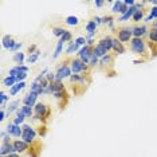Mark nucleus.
Returning <instances> with one entry per match:
<instances>
[{
	"label": "nucleus",
	"instance_id": "39448f33",
	"mask_svg": "<svg viewBox=\"0 0 157 157\" xmlns=\"http://www.w3.org/2000/svg\"><path fill=\"white\" fill-rule=\"evenodd\" d=\"M117 38H118V41L121 42L122 44L130 43V41L133 39V30H132V27L124 26V27L117 28Z\"/></svg>",
	"mask_w": 157,
	"mask_h": 157
},
{
	"label": "nucleus",
	"instance_id": "a19ab883",
	"mask_svg": "<svg viewBox=\"0 0 157 157\" xmlns=\"http://www.w3.org/2000/svg\"><path fill=\"white\" fill-rule=\"evenodd\" d=\"M102 22H104V24H110L112 22H116V19L113 18V15H105L102 16Z\"/></svg>",
	"mask_w": 157,
	"mask_h": 157
},
{
	"label": "nucleus",
	"instance_id": "a878e982",
	"mask_svg": "<svg viewBox=\"0 0 157 157\" xmlns=\"http://www.w3.org/2000/svg\"><path fill=\"white\" fill-rule=\"evenodd\" d=\"M79 46L75 43V42H70L66 48V55H73V54H77L79 51Z\"/></svg>",
	"mask_w": 157,
	"mask_h": 157
},
{
	"label": "nucleus",
	"instance_id": "7ed1b4c3",
	"mask_svg": "<svg viewBox=\"0 0 157 157\" xmlns=\"http://www.w3.org/2000/svg\"><path fill=\"white\" fill-rule=\"evenodd\" d=\"M70 67H71V71H73V74H85V75H87V74L90 73V70H91L89 65L83 63V62H82L79 58L71 59Z\"/></svg>",
	"mask_w": 157,
	"mask_h": 157
},
{
	"label": "nucleus",
	"instance_id": "c756f323",
	"mask_svg": "<svg viewBox=\"0 0 157 157\" xmlns=\"http://www.w3.org/2000/svg\"><path fill=\"white\" fill-rule=\"evenodd\" d=\"M41 54H42V51H41V50H36L34 54H31V55H28V56H27V61H26V63H31V65L36 63V61L39 59Z\"/></svg>",
	"mask_w": 157,
	"mask_h": 157
},
{
	"label": "nucleus",
	"instance_id": "8fccbe9b",
	"mask_svg": "<svg viewBox=\"0 0 157 157\" xmlns=\"http://www.w3.org/2000/svg\"><path fill=\"white\" fill-rule=\"evenodd\" d=\"M22 46H23L22 42H18V43H16V46H15V47H14V50L11 51V53H14V54H15V53H18V51H20Z\"/></svg>",
	"mask_w": 157,
	"mask_h": 157
},
{
	"label": "nucleus",
	"instance_id": "f8f14e48",
	"mask_svg": "<svg viewBox=\"0 0 157 157\" xmlns=\"http://www.w3.org/2000/svg\"><path fill=\"white\" fill-rule=\"evenodd\" d=\"M97 43L101 44V46H104V47L106 48L109 53H110V51H113V36H110V35L102 36L101 39H98V41H97Z\"/></svg>",
	"mask_w": 157,
	"mask_h": 157
},
{
	"label": "nucleus",
	"instance_id": "2eb2a0df",
	"mask_svg": "<svg viewBox=\"0 0 157 157\" xmlns=\"http://www.w3.org/2000/svg\"><path fill=\"white\" fill-rule=\"evenodd\" d=\"M68 79H70V82L74 85H82V86H85V85L87 83L86 75H85V74H71V77Z\"/></svg>",
	"mask_w": 157,
	"mask_h": 157
},
{
	"label": "nucleus",
	"instance_id": "4468645a",
	"mask_svg": "<svg viewBox=\"0 0 157 157\" xmlns=\"http://www.w3.org/2000/svg\"><path fill=\"white\" fill-rule=\"evenodd\" d=\"M138 10V8L136 7V4L133 5V7H129V10H128V12L125 14V15H121L118 19H117L116 22H118V23H125V22H128V20H132V18H133V15L136 14V11Z\"/></svg>",
	"mask_w": 157,
	"mask_h": 157
},
{
	"label": "nucleus",
	"instance_id": "7c9ffc66",
	"mask_svg": "<svg viewBox=\"0 0 157 157\" xmlns=\"http://www.w3.org/2000/svg\"><path fill=\"white\" fill-rule=\"evenodd\" d=\"M8 98H10V95L8 94H5L3 90H0V110H5V104H7Z\"/></svg>",
	"mask_w": 157,
	"mask_h": 157
},
{
	"label": "nucleus",
	"instance_id": "2f4dec72",
	"mask_svg": "<svg viewBox=\"0 0 157 157\" xmlns=\"http://www.w3.org/2000/svg\"><path fill=\"white\" fill-rule=\"evenodd\" d=\"M122 7H124V0H116L112 7V14H121Z\"/></svg>",
	"mask_w": 157,
	"mask_h": 157
},
{
	"label": "nucleus",
	"instance_id": "4be33fe9",
	"mask_svg": "<svg viewBox=\"0 0 157 157\" xmlns=\"http://www.w3.org/2000/svg\"><path fill=\"white\" fill-rule=\"evenodd\" d=\"M28 91H31V93H35V94H38V95H43V94H44V89H43V87H42L36 81L31 82L30 90H28Z\"/></svg>",
	"mask_w": 157,
	"mask_h": 157
},
{
	"label": "nucleus",
	"instance_id": "f704fd0d",
	"mask_svg": "<svg viewBox=\"0 0 157 157\" xmlns=\"http://www.w3.org/2000/svg\"><path fill=\"white\" fill-rule=\"evenodd\" d=\"M22 110L26 114V117L27 118H32L34 117V107H31V106H27V105H22Z\"/></svg>",
	"mask_w": 157,
	"mask_h": 157
},
{
	"label": "nucleus",
	"instance_id": "13d9d810",
	"mask_svg": "<svg viewBox=\"0 0 157 157\" xmlns=\"http://www.w3.org/2000/svg\"><path fill=\"white\" fill-rule=\"evenodd\" d=\"M7 157H20V155H19V153H11V155H8Z\"/></svg>",
	"mask_w": 157,
	"mask_h": 157
},
{
	"label": "nucleus",
	"instance_id": "5701e85b",
	"mask_svg": "<svg viewBox=\"0 0 157 157\" xmlns=\"http://www.w3.org/2000/svg\"><path fill=\"white\" fill-rule=\"evenodd\" d=\"M93 53L95 54V55L98 56L99 59H101L102 56H105V55H106V54H109V51H107L106 48L104 47V46H101V44H98V43H97L95 46H94V48H93Z\"/></svg>",
	"mask_w": 157,
	"mask_h": 157
},
{
	"label": "nucleus",
	"instance_id": "f257e3e1",
	"mask_svg": "<svg viewBox=\"0 0 157 157\" xmlns=\"http://www.w3.org/2000/svg\"><path fill=\"white\" fill-rule=\"evenodd\" d=\"M129 48L134 55H140V56L146 55V42L141 38H133L129 43Z\"/></svg>",
	"mask_w": 157,
	"mask_h": 157
},
{
	"label": "nucleus",
	"instance_id": "79ce46f5",
	"mask_svg": "<svg viewBox=\"0 0 157 157\" xmlns=\"http://www.w3.org/2000/svg\"><path fill=\"white\" fill-rule=\"evenodd\" d=\"M18 74H19V68H18V66L11 67L10 71H8V75H10V77H14V78H16V77H18Z\"/></svg>",
	"mask_w": 157,
	"mask_h": 157
},
{
	"label": "nucleus",
	"instance_id": "052dcab7",
	"mask_svg": "<svg viewBox=\"0 0 157 157\" xmlns=\"http://www.w3.org/2000/svg\"><path fill=\"white\" fill-rule=\"evenodd\" d=\"M0 157H7V156H0Z\"/></svg>",
	"mask_w": 157,
	"mask_h": 157
},
{
	"label": "nucleus",
	"instance_id": "49530a36",
	"mask_svg": "<svg viewBox=\"0 0 157 157\" xmlns=\"http://www.w3.org/2000/svg\"><path fill=\"white\" fill-rule=\"evenodd\" d=\"M36 50H38V48H36V46H35V44H30V46H28V50H27L28 55H31V54H34Z\"/></svg>",
	"mask_w": 157,
	"mask_h": 157
},
{
	"label": "nucleus",
	"instance_id": "864d4df0",
	"mask_svg": "<svg viewBox=\"0 0 157 157\" xmlns=\"http://www.w3.org/2000/svg\"><path fill=\"white\" fill-rule=\"evenodd\" d=\"M150 15H152L153 18L157 20V7H152V8H150Z\"/></svg>",
	"mask_w": 157,
	"mask_h": 157
},
{
	"label": "nucleus",
	"instance_id": "412c9836",
	"mask_svg": "<svg viewBox=\"0 0 157 157\" xmlns=\"http://www.w3.org/2000/svg\"><path fill=\"white\" fill-rule=\"evenodd\" d=\"M113 59H114V56L112 55V54H110V53L106 54L105 56H102V58L99 59V66H101L102 68H105V67L107 68L110 65L113 63Z\"/></svg>",
	"mask_w": 157,
	"mask_h": 157
},
{
	"label": "nucleus",
	"instance_id": "ea45409f",
	"mask_svg": "<svg viewBox=\"0 0 157 157\" xmlns=\"http://www.w3.org/2000/svg\"><path fill=\"white\" fill-rule=\"evenodd\" d=\"M74 42H75L79 47H83V46H86V36H78Z\"/></svg>",
	"mask_w": 157,
	"mask_h": 157
},
{
	"label": "nucleus",
	"instance_id": "dca6fc26",
	"mask_svg": "<svg viewBox=\"0 0 157 157\" xmlns=\"http://www.w3.org/2000/svg\"><path fill=\"white\" fill-rule=\"evenodd\" d=\"M113 51L116 55H122V54L126 53L125 44H122L121 42L118 41V38H113Z\"/></svg>",
	"mask_w": 157,
	"mask_h": 157
},
{
	"label": "nucleus",
	"instance_id": "a211bd4d",
	"mask_svg": "<svg viewBox=\"0 0 157 157\" xmlns=\"http://www.w3.org/2000/svg\"><path fill=\"white\" fill-rule=\"evenodd\" d=\"M12 61L15 62L18 66H23V65L26 63V61H27V58H26V54L23 53V51H18V53H15L12 55Z\"/></svg>",
	"mask_w": 157,
	"mask_h": 157
},
{
	"label": "nucleus",
	"instance_id": "3c124183",
	"mask_svg": "<svg viewBox=\"0 0 157 157\" xmlns=\"http://www.w3.org/2000/svg\"><path fill=\"white\" fill-rule=\"evenodd\" d=\"M86 44L87 46H90V47H94L97 43H95V39L94 38H91V39H86Z\"/></svg>",
	"mask_w": 157,
	"mask_h": 157
},
{
	"label": "nucleus",
	"instance_id": "37998d69",
	"mask_svg": "<svg viewBox=\"0 0 157 157\" xmlns=\"http://www.w3.org/2000/svg\"><path fill=\"white\" fill-rule=\"evenodd\" d=\"M28 77V73H19L18 74V77H16V81L18 82H23V81H26V78Z\"/></svg>",
	"mask_w": 157,
	"mask_h": 157
},
{
	"label": "nucleus",
	"instance_id": "6ab92c4d",
	"mask_svg": "<svg viewBox=\"0 0 157 157\" xmlns=\"http://www.w3.org/2000/svg\"><path fill=\"white\" fill-rule=\"evenodd\" d=\"M26 86H27L26 81H23V82H18V83L15 85V86H12V87L10 89V93H8V95H10V97H15V95H18L19 91L23 90Z\"/></svg>",
	"mask_w": 157,
	"mask_h": 157
},
{
	"label": "nucleus",
	"instance_id": "c85d7f7f",
	"mask_svg": "<svg viewBox=\"0 0 157 157\" xmlns=\"http://www.w3.org/2000/svg\"><path fill=\"white\" fill-rule=\"evenodd\" d=\"M63 42L59 39L58 42H56V46H55V51H54V54H53V59H56L59 55H61L62 53H63Z\"/></svg>",
	"mask_w": 157,
	"mask_h": 157
},
{
	"label": "nucleus",
	"instance_id": "58836bf2",
	"mask_svg": "<svg viewBox=\"0 0 157 157\" xmlns=\"http://www.w3.org/2000/svg\"><path fill=\"white\" fill-rule=\"evenodd\" d=\"M66 90L65 91H59V93H55V94H53V97L56 99V101H63V98H66Z\"/></svg>",
	"mask_w": 157,
	"mask_h": 157
},
{
	"label": "nucleus",
	"instance_id": "bf43d9fd",
	"mask_svg": "<svg viewBox=\"0 0 157 157\" xmlns=\"http://www.w3.org/2000/svg\"><path fill=\"white\" fill-rule=\"evenodd\" d=\"M152 27H153V28H156V30H157V20H155V22H153Z\"/></svg>",
	"mask_w": 157,
	"mask_h": 157
},
{
	"label": "nucleus",
	"instance_id": "ddd939ff",
	"mask_svg": "<svg viewBox=\"0 0 157 157\" xmlns=\"http://www.w3.org/2000/svg\"><path fill=\"white\" fill-rule=\"evenodd\" d=\"M48 89H50V93H51V95H53V94L59 93V91H65V90H66V86H65L63 82L54 81V82H50Z\"/></svg>",
	"mask_w": 157,
	"mask_h": 157
},
{
	"label": "nucleus",
	"instance_id": "4d7b16f0",
	"mask_svg": "<svg viewBox=\"0 0 157 157\" xmlns=\"http://www.w3.org/2000/svg\"><path fill=\"white\" fill-rule=\"evenodd\" d=\"M8 136V133L7 132H5V130H2V132H0V138H4V137H7Z\"/></svg>",
	"mask_w": 157,
	"mask_h": 157
},
{
	"label": "nucleus",
	"instance_id": "72a5a7b5",
	"mask_svg": "<svg viewBox=\"0 0 157 157\" xmlns=\"http://www.w3.org/2000/svg\"><path fill=\"white\" fill-rule=\"evenodd\" d=\"M148 38H149V41L152 42V43L157 44V30L153 27L149 28V31H148Z\"/></svg>",
	"mask_w": 157,
	"mask_h": 157
},
{
	"label": "nucleus",
	"instance_id": "cd10ccee",
	"mask_svg": "<svg viewBox=\"0 0 157 157\" xmlns=\"http://www.w3.org/2000/svg\"><path fill=\"white\" fill-rule=\"evenodd\" d=\"M97 28H98V24H97L94 20H89L85 26V31L86 34H91V32H97Z\"/></svg>",
	"mask_w": 157,
	"mask_h": 157
},
{
	"label": "nucleus",
	"instance_id": "5fc2aeb1",
	"mask_svg": "<svg viewBox=\"0 0 157 157\" xmlns=\"http://www.w3.org/2000/svg\"><path fill=\"white\" fill-rule=\"evenodd\" d=\"M124 4L128 5V7H133V5L136 4L134 0H124Z\"/></svg>",
	"mask_w": 157,
	"mask_h": 157
},
{
	"label": "nucleus",
	"instance_id": "393cba45",
	"mask_svg": "<svg viewBox=\"0 0 157 157\" xmlns=\"http://www.w3.org/2000/svg\"><path fill=\"white\" fill-rule=\"evenodd\" d=\"M16 83H18V81H16V78H14V77L7 75L5 78H3V86H4V87H8V89H11V87L15 86Z\"/></svg>",
	"mask_w": 157,
	"mask_h": 157
},
{
	"label": "nucleus",
	"instance_id": "f03ea898",
	"mask_svg": "<svg viewBox=\"0 0 157 157\" xmlns=\"http://www.w3.org/2000/svg\"><path fill=\"white\" fill-rule=\"evenodd\" d=\"M22 129H23V134H22L20 140L27 142L28 145L35 144V138H36V136H38V130L34 129L32 125H30V124H23Z\"/></svg>",
	"mask_w": 157,
	"mask_h": 157
},
{
	"label": "nucleus",
	"instance_id": "aec40b11",
	"mask_svg": "<svg viewBox=\"0 0 157 157\" xmlns=\"http://www.w3.org/2000/svg\"><path fill=\"white\" fill-rule=\"evenodd\" d=\"M20 107V99H15V101H12V102H10V105L7 106V117H10L11 114H14V113H16V110Z\"/></svg>",
	"mask_w": 157,
	"mask_h": 157
},
{
	"label": "nucleus",
	"instance_id": "423d86ee",
	"mask_svg": "<svg viewBox=\"0 0 157 157\" xmlns=\"http://www.w3.org/2000/svg\"><path fill=\"white\" fill-rule=\"evenodd\" d=\"M71 74H73V71H71V67L68 66L67 62H65V63L59 65L58 68H56V71H55V81L63 82L65 79L70 78Z\"/></svg>",
	"mask_w": 157,
	"mask_h": 157
},
{
	"label": "nucleus",
	"instance_id": "6e6552de",
	"mask_svg": "<svg viewBox=\"0 0 157 157\" xmlns=\"http://www.w3.org/2000/svg\"><path fill=\"white\" fill-rule=\"evenodd\" d=\"M38 97H39L38 94L28 91V93L26 94L24 97H23V99H22V105H27V106L34 107L36 104H38Z\"/></svg>",
	"mask_w": 157,
	"mask_h": 157
},
{
	"label": "nucleus",
	"instance_id": "9d476101",
	"mask_svg": "<svg viewBox=\"0 0 157 157\" xmlns=\"http://www.w3.org/2000/svg\"><path fill=\"white\" fill-rule=\"evenodd\" d=\"M12 144H14V146H15V150H16V153H19V155H22V153H24V152H27L28 149H30V146L31 145H28L27 142H24L23 140H14L12 141Z\"/></svg>",
	"mask_w": 157,
	"mask_h": 157
},
{
	"label": "nucleus",
	"instance_id": "b1692460",
	"mask_svg": "<svg viewBox=\"0 0 157 157\" xmlns=\"http://www.w3.org/2000/svg\"><path fill=\"white\" fill-rule=\"evenodd\" d=\"M145 8H142V10H137L136 11V14L133 15V18H132V20L137 23V24H140V22H142L144 20V18H145Z\"/></svg>",
	"mask_w": 157,
	"mask_h": 157
},
{
	"label": "nucleus",
	"instance_id": "0eeeda50",
	"mask_svg": "<svg viewBox=\"0 0 157 157\" xmlns=\"http://www.w3.org/2000/svg\"><path fill=\"white\" fill-rule=\"evenodd\" d=\"M132 30H133V38L144 39V36H148V31H149V28H148L146 24H134L132 27Z\"/></svg>",
	"mask_w": 157,
	"mask_h": 157
},
{
	"label": "nucleus",
	"instance_id": "e433bc0d",
	"mask_svg": "<svg viewBox=\"0 0 157 157\" xmlns=\"http://www.w3.org/2000/svg\"><path fill=\"white\" fill-rule=\"evenodd\" d=\"M89 66H90V68H94V67L99 66V58L94 53H93V55H91V59H90V62H89Z\"/></svg>",
	"mask_w": 157,
	"mask_h": 157
},
{
	"label": "nucleus",
	"instance_id": "c03bdc74",
	"mask_svg": "<svg viewBox=\"0 0 157 157\" xmlns=\"http://www.w3.org/2000/svg\"><path fill=\"white\" fill-rule=\"evenodd\" d=\"M46 78H47L48 82H54L55 81V71H48L47 75H46Z\"/></svg>",
	"mask_w": 157,
	"mask_h": 157
},
{
	"label": "nucleus",
	"instance_id": "603ef678",
	"mask_svg": "<svg viewBox=\"0 0 157 157\" xmlns=\"http://www.w3.org/2000/svg\"><path fill=\"white\" fill-rule=\"evenodd\" d=\"M93 20L95 22L98 26H99V24H104V22H102V16H94Z\"/></svg>",
	"mask_w": 157,
	"mask_h": 157
},
{
	"label": "nucleus",
	"instance_id": "1a4fd4ad",
	"mask_svg": "<svg viewBox=\"0 0 157 157\" xmlns=\"http://www.w3.org/2000/svg\"><path fill=\"white\" fill-rule=\"evenodd\" d=\"M16 43H18V42H16L15 38H14V36H11V35H4V36H3V39H2L3 48H4V50H7V51H10V53L14 50V47L16 46Z\"/></svg>",
	"mask_w": 157,
	"mask_h": 157
},
{
	"label": "nucleus",
	"instance_id": "09e8293b",
	"mask_svg": "<svg viewBox=\"0 0 157 157\" xmlns=\"http://www.w3.org/2000/svg\"><path fill=\"white\" fill-rule=\"evenodd\" d=\"M46 132H47V130H46V125H41V126H39V129H38V134L44 136Z\"/></svg>",
	"mask_w": 157,
	"mask_h": 157
},
{
	"label": "nucleus",
	"instance_id": "c9c22d12",
	"mask_svg": "<svg viewBox=\"0 0 157 157\" xmlns=\"http://www.w3.org/2000/svg\"><path fill=\"white\" fill-rule=\"evenodd\" d=\"M66 31L67 30H66V28H63V27H53V34L56 36V38H59V39L65 35Z\"/></svg>",
	"mask_w": 157,
	"mask_h": 157
},
{
	"label": "nucleus",
	"instance_id": "bb28decb",
	"mask_svg": "<svg viewBox=\"0 0 157 157\" xmlns=\"http://www.w3.org/2000/svg\"><path fill=\"white\" fill-rule=\"evenodd\" d=\"M65 23H66L67 26H70V27H75V26L79 24V18L75 15H70L65 19Z\"/></svg>",
	"mask_w": 157,
	"mask_h": 157
},
{
	"label": "nucleus",
	"instance_id": "20e7f679",
	"mask_svg": "<svg viewBox=\"0 0 157 157\" xmlns=\"http://www.w3.org/2000/svg\"><path fill=\"white\" fill-rule=\"evenodd\" d=\"M50 113H51L50 107H48L46 104H43V102H38V104L34 106V116L38 117V118L42 121V124H43L46 119L48 118ZM43 125H44V124H43Z\"/></svg>",
	"mask_w": 157,
	"mask_h": 157
},
{
	"label": "nucleus",
	"instance_id": "de8ad7c7",
	"mask_svg": "<svg viewBox=\"0 0 157 157\" xmlns=\"http://www.w3.org/2000/svg\"><path fill=\"white\" fill-rule=\"evenodd\" d=\"M153 19H155V18H153V16L150 15V12H149V14H148V15L144 18V20H142V22H144V24H148V23H150V22L153 20Z\"/></svg>",
	"mask_w": 157,
	"mask_h": 157
},
{
	"label": "nucleus",
	"instance_id": "a18cd8bd",
	"mask_svg": "<svg viewBox=\"0 0 157 157\" xmlns=\"http://www.w3.org/2000/svg\"><path fill=\"white\" fill-rule=\"evenodd\" d=\"M105 4H106V2H104V0H95V2H94V5H95L97 8H102Z\"/></svg>",
	"mask_w": 157,
	"mask_h": 157
},
{
	"label": "nucleus",
	"instance_id": "473e14b6",
	"mask_svg": "<svg viewBox=\"0 0 157 157\" xmlns=\"http://www.w3.org/2000/svg\"><path fill=\"white\" fill-rule=\"evenodd\" d=\"M34 81H36V82H38V83L41 85V86L43 87V89H47V87H48V85H50V82L47 81V78H46V77H43V75H41V74H39V75L36 77V78L34 79Z\"/></svg>",
	"mask_w": 157,
	"mask_h": 157
},
{
	"label": "nucleus",
	"instance_id": "9b49d317",
	"mask_svg": "<svg viewBox=\"0 0 157 157\" xmlns=\"http://www.w3.org/2000/svg\"><path fill=\"white\" fill-rule=\"evenodd\" d=\"M11 153H16L12 142H2V145H0V156H8Z\"/></svg>",
	"mask_w": 157,
	"mask_h": 157
},
{
	"label": "nucleus",
	"instance_id": "6e6d98bb",
	"mask_svg": "<svg viewBox=\"0 0 157 157\" xmlns=\"http://www.w3.org/2000/svg\"><path fill=\"white\" fill-rule=\"evenodd\" d=\"M5 117H7V112L5 110H0V122L4 121Z\"/></svg>",
	"mask_w": 157,
	"mask_h": 157
},
{
	"label": "nucleus",
	"instance_id": "4c0bfd02",
	"mask_svg": "<svg viewBox=\"0 0 157 157\" xmlns=\"http://www.w3.org/2000/svg\"><path fill=\"white\" fill-rule=\"evenodd\" d=\"M71 38H73V34H71V31L67 30L66 32H65V35L61 38V41L63 42V43H67V42L70 43V42H71Z\"/></svg>",
	"mask_w": 157,
	"mask_h": 157
},
{
	"label": "nucleus",
	"instance_id": "f3484780",
	"mask_svg": "<svg viewBox=\"0 0 157 157\" xmlns=\"http://www.w3.org/2000/svg\"><path fill=\"white\" fill-rule=\"evenodd\" d=\"M27 119V117H26V114L22 110V107H19L18 110H16V113H15V118H14V124L15 125H19V126H22L23 124H24V121Z\"/></svg>",
	"mask_w": 157,
	"mask_h": 157
}]
</instances>
